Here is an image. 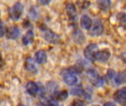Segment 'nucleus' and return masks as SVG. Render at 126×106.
Instances as JSON below:
<instances>
[{
	"instance_id": "20",
	"label": "nucleus",
	"mask_w": 126,
	"mask_h": 106,
	"mask_svg": "<svg viewBox=\"0 0 126 106\" xmlns=\"http://www.w3.org/2000/svg\"><path fill=\"white\" fill-rule=\"evenodd\" d=\"M71 106H85V103L81 101V100H75L72 104Z\"/></svg>"
},
{
	"instance_id": "9",
	"label": "nucleus",
	"mask_w": 126,
	"mask_h": 106,
	"mask_svg": "<svg viewBox=\"0 0 126 106\" xmlns=\"http://www.w3.org/2000/svg\"><path fill=\"white\" fill-rule=\"evenodd\" d=\"M66 11L68 17L71 21H76L78 18L77 10L75 6L72 3H68L66 6Z\"/></svg>"
},
{
	"instance_id": "5",
	"label": "nucleus",
	"mask_w": 126,
	"mask_h": 106,
	"mask_svg": "<svg viewBox=\"0 0 126 106\" xmlns=\"http://www.w3.org/2000/svg\"><path fill=\"white\" fill-rule=\"evenodd\" d=\"M97 46L94 44L88 45L84 50V55L86 58L90 61H93L94 60V54L97 52Z\"/></svg>"
},
{
	"instance_id": "18",
	"label": "nucleus",
	"mask_w": 126,
	"mask_h": 106,
	"mask_svg": "<svg viewBox=\"0 0 126 106\" xmlns=\"http://www.w3.org/2000/svg\"><path fill=\"white\" fill-rule=\"evenodd\" d=\"M115 82L117 84L126 83V71H123L118 73V75L115 77Z\"/></svg>"
},
{
	"instance_id": "22",
	"label": "nucleus",
	"mask_w": 126,
	"mask_h": 106,
	"mask_svg": "<svg viewBox=\"0 0 126 106\" xmlns=\"http://www.w3.org/2000/svg\"><path fill=\"white\" fill-rule=\"evenodd\" d=\"M114 75H115V73H114V70H112V69H109V72H108V76L109 77V78H113L114 77Z\"/></svg>"
},
{
	"instance_id": "26",
	"label": "nucleus",
	"mask_w": 126,
	"mask_h": 106,
	"mask_svg": "<svg viewBox=\"0 0 126 106\" xmlns=\"http://www.w3.org/2000/svg\"><path fill=\"white\" fill-rule=\"evenodd\" d=\"M18 106H24V105H23V104H20V105H18Z\"/></svg>"
},
{
	"instance_id": "2",
	"label": "nucleus",
	"mask_w": 126,
	"mask_h": 106,
	"mask_svg": "<svg viewBox=\"0 0 126 106\" xmlns=\"http://www.w3.org/2000/svg\"><path fill=\"white\" fill-rule=\"evenodd\" d=\"M87 75L91 83L96 87H101L104 85V80L98 73L93 69H89L87 72Z\"/></svg>"
},
{
	"instance_id": "16",
	"label": "nucleus",
	"mask_w": 126,
	"mask_h": 106,
	"mask_svg": "<svg viewBox=\"0 0 126 106\" xmlns=\"http://www.w3.org/2000/svg\"><path fill=\"white\" fill-rule=\"evenodd\" d=\"M34 38V34L32 30H29L26 32V34L23 36L22 38V43L24 45L27 46L31 44L33 41Z\"/></svg>"
},
{
	"instance_id": "27",
	"label": "nucleus",
	"mask_w": 126,
	"mask_h": 106,
	"mask_svg": "<svg viewBox=\"0 0 126 106\" xmlns=\"http://www.w3.org/2000/svg\"></svg>"
},
{
	"instance_id": "3",
	"label": "nucleus",
	"mask_w": 126,
	"mask_h": 106,
	"mask_svg": "<svg viewBox=\"0 0 126 106\" xmlns=\"http://www.w3.org/2000/svg\"><path fill=\"white\" fill-rule=\"evenodd\" d=\"M61 75H62L64 83L69 86H73L78 83V79L76 77V75L73 72H72L69 70L63 71L61 73Z\"/></svg>"
},
{
	"instance_id": "4",
	"label": "nucleus",
	"mask_w": 126,
	"mask_h": 106,
	"mask_svg": "<svg viewBox=\"0 0 126 106\" xmlns=\"http://www.w3.org/2000/svg\"><path fill=\"white\" fill-rule=\"evenodd\" d=\"M103 30L104 29L102 22L98 19H95L89 33L92 36H99L103 34Z\"/></svg>"
},
{
	"instance_id": "1",
	"label": "nucleus",
	"mask_w": 126,
	"mask_h": 106,
	"mask_svg": "<svg viewBox=\"0 0 126 106\" xmlns=\"http://www.w3.org/2000/svg\"><path fill=\"white\" fill-rule=\"evenodd\" d=\"M24 10V6L21 2H16L13 7L9 9V16L13 21H17L20 18Z\"/></svg>"
},
{
	"instance_id": "17",
	"label": "nucleus",
	"mask_w": 126,
	"mask_h": 106,
	"mask_svg": "<svg viewBox=\"0 0 126 106\" xmlns=\"http://www.w3.org/2000/svg\"><path fill=\"white\" fill-rule=\"evenodd\" d=\"M97 5L101 10L106 11L111 7V0H97Z\"/></svg>"
},
{
	"instance_id": "7",
	"label": "nucleus",
	"mask_w": 126,
	"mask_h": 106,
	"mask_svg": "<svg viewBox=\"0 0 126 106\" xmlns=\"http://www.w3.org/2000/svg\"><path fill=\"white\" fill-rule=\"evenodd\" d=\"M44 37L47 41H48L50 44H56L59 43L60 39H61L60 36L58 35L55 34V32H52L49 30H47L45 31Z\"/></svg>"
},
{
	"instance_id": "11",
	"label": "nucleus",
	"mask_w": 126,
	"mask_h": 106,
	"mask_svg": "<svg viewBox=\"0 0 126 106\" xmlns=\"http://www.w3.org/2000/svg\"><path fill=\"white\" fill-rule=\"evenodd\" d=\"M80 25L85 30H90L92 26V21L89 15H83L80 18Z\"/></svg>"
},
{
	"instance_id": "6",
	"label": "nucleus",
	"mask_w": 126,
	"mask_h": 106,
	"mask_svg": "<svg viewBox=\"0 0 126 106\" xmlns=\"http://www.w3.org/2000/svg\"><path fill=\"white\" fill-rule=\"evenodd\" d=\"M114 99L117 103L126 106V87L117 91L114 95Z\"/></svg>"
},
{
	"instance_id": "8",
	"label": "nucleus",
	"mask_w": 126,
	"mask_h": 106,
	"mask_svg": "<svg viewBox=\"0 0 126 106\" xmlns=\"http://www.w3.org/2000/svg\"><path fill=\"white\" fill-rule=\"evenodd\" d=\"M110 52L108 49L97 51L94 54V60L100 62H106L110 58Z\"/></svg>"
},
{
	"instance_id": "10",
	"label": "nucleus",
	"mask_w": 126,
	"mask_h": 106,
	"mask_svg": "<svg viewBox=\"0 0 126 106\" xmlns=\"http://www.w3.org/2000/svg\"><path fill=\"white\" fill-rule=\"evenodd\" d=\"M26 89H27V93L31 95V96H36V94H38V85L32 82V81H29L27 85H26Z\"/></svg>"
},
{
	"instance_id": "21",
	"label": "nucleus",
	"mask_w": 126,
	"mask_h": 106,
	"mask_svg": "<svg viewBox=\"0 0 126 106\" xmlns=\"http://www.w3.org/2000/svg\"><path fill=\"white\" fill-rule=\"evenodd\" d=\"M68 94H67V92L66 91H63L61 94H60V95L58 96V99H61V100H64L67 97Z\"/></svg>"
},
{
	"instance_id": "19",
	"label": "nucleus",
	"mask_w": 126,
	"mask_h": 106,
	"mask_svg": "<svg viewBox=\"0 0 126 106\" xmlns=\"http://www.w3.org/2000/svg\"><path fill=\"white\" fill-rule=\"evenodd\" d=\"M117 18L120 20V22L122 23H126V13H120L117 15Z\"/></svg>"
},
{
	"instance_id": "12",
	"label": "nucleus",
	"mask_w": 126,
	"mask_h": 106,
	"mask_svg": "<svg viewBox=\"0 0 126 106\" xmlns=\"http://www.w3.org/2000/svg\"><path fill=\"white\" fill-rule=\"evenodd\" d=\"M20 35V31L17 27H11L7 32V37L9 39H16Z\"/></svg>"
},
{
	"instance_id": "24",
	"label": "nucleus",
	"mask_w": 126,
	"mask_h": 106,
	"mask_svg": "<svg viewBox=\"0 0 126 106\" xmlns=\"http://www.w3.org/2000/svg\"><path fill=\"white\" fill-rule=\"evenodd\" d=\"M1 37H3L4 35V24L3 22H1Z\"/></svg>"
},
{
	"instance_id": "15",
	"label": "nucleus",
	"mask_w": 126,
	"mask_h": 106,
	"mask_svg": "<svg viewBox=\"0 0 126 106\" xmlns=\"http://www.w3.org/2000/svg\"><path fill=\"white\" fill-rule=\"evenodd\" d=\"M35 61H37L38 63L39 64H42L46 63L47 59V56L46 52L44 50H39L35 53Z\"/></svg>"
},
{
	"instance_id": "23",
	"label": "nucleus",
	"mask_w": 126,
	"mask_h": 106,
	"mask_svg": "<svg viewBox=\"0 0 126 106\" xmlns=\"http://www.w3.org/2000/svg\"><path fill=\"white\" fill-rule=\"evenodd\" d=\"M50 1H51V0H38V3L40 4H43V5L48 4Z\"/></svg>"
},
{
	"instance_id": "14",
	"label": "nucleus",
	"mask_w": 126,
	"mask_h": 106,
	"mask_svg": "<svg viewBox=\"0 0 126 106\" xmlns=\"http://www.w3.org/2000/svg\"><path fill=\"white\" fill-rule=\"evenodd\" d=\"M25 68L27 69V70H28L29 72H32L34 74L37 73V72H38L37 66H35L34 61L31 58L27 59V61L25 62Z\"/></svg>"
},
{
	"instance_id": "25",
	"label": "nucleus",
	"mask_w": 126,
	"mask_h": 106,
	"mask_svg": "<svg viewBox=\"0 0 126 106\" xmlns=\"http://www.w3.org/2000/svg\"><path fill=\"white\" fill-rule=\"evenodd\" d=\"M103 106H116V105H115L114 103H111V102H108V103H105Z\"/></svg>"
},
{
	"instance_id": "13",
	"label": "nucleus",
	"mask_w": 126,
	"mask_h": 106,
	"mask_svg": "<svg viewBox=\"0 0 126 106\" xmlns=\"http://www.w3.org/2000/svg\"><path fill=\"white\" fill-rule=\"evenodd\" d=\"M72 38L77 44H83L85 41V36L80 30H76L72 33Z\"/></svg>"
}]
</instances>
